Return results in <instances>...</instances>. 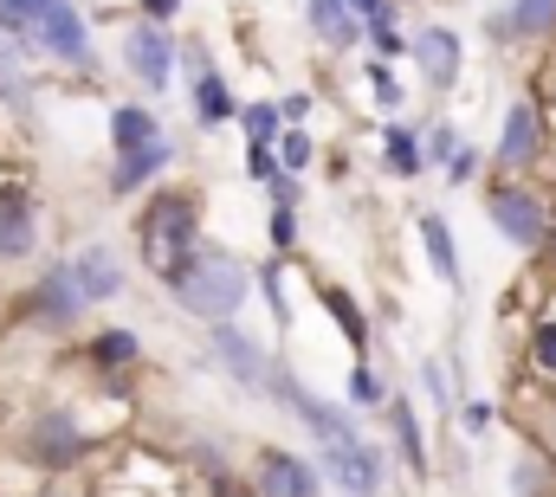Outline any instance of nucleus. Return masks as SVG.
Here are the masks:
<instances>
[{"label": "nucleus", "mask_w": 556, "mask_h": 497, "mask_svg": "<svg viewBox=\"0 0 556 497\" xmlns=\"http://www.w3.org/2000/svg\"><path fill=\"white\" fill-rule=\"evenodd\" d=\"M551 466H556V413H551Z\"/></svg>", "instance_id": "nucleus-48"}, {"label": "nucleus", "mask_w": 556, "mask_h": 497, "mask_svg": "<svg viewBox=\"0 0 556 497\" xmlns=\"http://www.w3.org/2000/svg\"><path fill=\"white\" fill-rule=\"evenodd\" d=\"M168 162H175V142H168V136H155V142H142V149H124V155H117V168L104 175L111 201H130V194H142V188H149Z\"/></svg>", "instance_id": "nucleus-16"}, {"label": "nucleus", "mask_w": 556, "mask_h": 497, "mask_svg": "<svg viewBox=\"0 0 556 497\" xmlns=\"http://www.w3.org/2000/svg\"><path fill=\"white\" fill-rule=\"evenodd\" d=\"M544 124H556V78L544 85Z\"/></svg>", "instance_id": "nucleus-46"}, {"label": "nucleus", "mask_w": 556, "mask_h": 497, "mask_svg": "<svg viewBox=\"0 0 556 497\" xmlns=\"http://www.w3.org/2000/svg\"><path fill=\"white\" fill-rule=\"evenodd\" d=\"M382 155H389V175L395 181H415L420 168H427L420 162V136L408 124H382Z\"/></svg>", "instance_id": "nucleus-24"}, {"label": "nucleus", "mask_w": 556, "mask_h": 497, "mask_svg": "<svg viewBox=\"0 0 556 497\" xmlns=\"http://www.w3.org/2000/svg\"><path fill=\"white\" fill-rule=\"evenodd\" d=\"M273 168H278L273 142H247V175H253V181H266V175H273Z\"/></svg>", "instance_id": "nucleus-42"}, {"label": "nucleus", "mask_w": 556, "mask_h": 497, "mask_svg": "<svg viewBox=\"0 0 556 497\" xmlns=\"http://www.w3.org/2000/svg\"><path fill=\"white\" fill-rule=\"evenodd\" d=\"M162 124H155V111L149 104H117L111 111V149L124 155V149H142V142H155Z\"/></svg>", "instance_id": "nucleus-23"}, {"label": "nucleus", "mask_w": 556, "mask_h": 497, "mask_svg": "<svg viewBox=\"0 0 556 497\" xmlns=\"http://www.w3.org/2000/svg\"><path fill=\"white\" fill-rule=\"evenodd\" d=\"M253 284L266 291V304H273V323L278 330H291V297H285V258H266V265H253Z\"/></svg>", "instance_id": "nucleus-27"}, {"label": "nucleus", "mask_w": 556, "mask_h": 497, "mask_svg": "<svg viewBox=\"0 0 556 497\" xmlns=\"http://www.w3.org/2000/svg\"><path fill=\"white\" fill-rule=\"evenodd\" d=\"M369 91H376V104H382V111H402V78H395V65H389V59H369Z\"/></svg>", "instance_id": "nucleus-34"}, {"label": "nucleus", "mask_w": 556, "mask_h": 497, "mask_svg": "<svg viewBox=\"0 0 556 497\" xmlns=\"http://www.w3.org/2000/svg\"><path fill=\"white\" fill-rule=\"evenodd\" d=\"M363 39L376 46V59H402V52H408V39L395 33V7H376V13L363 20Z\"/></svg>", "instance_id": "nucleus-29"}, {"label": "nucleus", "mask_w": 556, "mask_h": 497, "mask_svg": "<svg viewBox=\"0 0 556 497\" xmlns=\"http://www.w3.org/2000/svg\"><path fill=\"white\" fill-rule=\"evenodd\" d=\"M65 278H72V291L85 297V310H98V304H111V297H124V258L111 246H85L65 258Z\"/></svg>", "instance_id": "nucleus-11"}, {"label": "nucleus", "mask_w": 556, "mask_h": 497, "mask_svg": "<svg viewBox=\"0 0 556 497\" xmlns=\"http://www.w3.org/2000/svg\"><path fill=\"white\" fill-rule=\"evenodd\" d=\"M531 369L556 381V317H538L531 323Z\"/></svg>", "instance_id": "nucleus-33"}, {"label": "nucleus", "mask_w": 556, "mask_h": 497, "mask_svg": "<svg viewBox=\"0 0 556 497\" xmlns=\"http://www.w3.org/2000/svg\"><path fill=\"white\" fill-rule=\"evenodd\" d=\"M52 0H0V33H33V20L46 13Z\"/></svg>", "instance_id": "nucleus-37"}, {"label": "nucleus", "mask_w": 556, "mask_h": 497, "mask_svg": "<svg viewBox=\"0 0 556 497\" xmlns=\"http://www.w3.org/2000/svg\"><path fill=\"white\" fill-rule=\"evenodd\" d=\"M91 453H98V433H91L72 407H46V413H33L26 433H20V459L39 466V472H78Z\"/></svg>", "instance_id": "nucleus-3"}, {"label": "nucleus", "mask_w": 556, "mask_h": 497, "mask_svg": "<svg viewBox=\"0 0 556 497\" xmlns=\"http://www.w3.org/2000/svg\"><path fill=\"white\" fill-rule=\"evenodd\" d=\"M20 65H26V59H0V104H7L20 124H33V85H26Z\"/></svg>", "instance_id": "nucleus-28"}, {"label": "nucleus", "mask_w": 556, "mask_h": 497, "mask_svg": "<svg viewBox=\"0 0 556 497\" xmlns=\"http://www.w3.org/2000/svg\"><path fill=\"white\" fill-rule=\"evenodd\" d=\"M420 233V252H427V265H433V278L446 284V291H459V240H453V227H446V214L440 207H427L415 220Z\"/></svg>", "instance_id": "nucleus-19"}, {"label": "nucleus", "mask_w": 556, "mask_h": 497, "mask_svg": "<svg viewBox=\"0 0 556 497\" xmlns=\"http://www.w3.org/2000/svg\"><path fill=\"white\" fill-rule=\"evenodd\" d=\"M453 413H459L466 439H485V433H492V407H485V400H466V407H453Z\"/></svg>", "instance_id": "nucleus-40"}, {"label": "nucleus", "mask_w": 556, "mask_h": 497, "mask_svg": "<svg viewBox=\"0 0 556 497\" xmlns=\"http://www.w3.org/2000/svg\"><path fill=\"white\" fill-rule=\"evenodd\" d=\"M408 59L420 65V85H427L433 98H446V91L459 85V59H466V52H459V33L433 20V26H420L415 39H408Z\"/></svg>", "instance_id": "nucleus-10"}, {"label": "nucleus", "mask_w": 556, "mask_h": 497, "mask_svg": "<svg viewBox=\"0 0 556 497\" xmlns=\"http://www.w3.org/2000/svg\"><path fill=\"white\" fill-rule=\"evenodd\" d=\"M175 59H194L188 72H194V117H201V129H227L233 117H240V98L227 91L220 65H207L201 46H175Z\"/></svg>", "instance_id": "nucleus-14"}, {"label": "nucleus", "mask_w": 556, "mask_h": 497, "mask_svg": "<svg viewBox=\"0 0 556 497\" xmlns=\"http://www.w3.org/2000/svg\"><path fill=\"white\" fill-rule=\"evenodd\" d=\"M304 26L330 46V52H350L363 39V20L350 13V0H304Z\"/></svg>", "instance_id": "nucleus-20"}, {"label": "nucleus", "mask_w": 556, "mask_h": 497, "mask_svg": "<svg viewBox=\"0 0 556 497\" xmlns=\"http://www.w3.org/2000/svg\"><path fill=\"white\" fill-rule=\"evenodd\" d=\"M317 479H330L337 497H376L389 466H382V446L363 439V426H343V433L317 439Z\"/></svg>", "instance_id": "nucleus-5"}, {"label": "nucleus", "mask_w": 556, "mask_h": 497, "mask_svg": "<svg viewBox=\"0 0 556 497\" xmlns=\"http://www.w3.org/2000/svg\"><path fill=\"white\" fill-rule=\"evenodd\" d=\"M311 291H317V304H324V317L337 323V336L356 349V356H369V343H376V330H369V310L343 291V284H330L324 271H311Z\"/></svg>", "instance_id": "nucleus-17"}, {"label": "nucleus", "mask_w": 556, "mask_h": 497, "mask_svg": "<svg viewBox=\"0 0 556 497\" xmlns=\"http://www.w3.org/2000/svg\"><path fill=\"white\" fill-rule=\"evenodd\" d=\"M266 240H273L278 258H291V246H298V207H273L266 214Z\"/></svg>", "instance_id": "nucleus-36"}, {"label": "nucleus", "mask_w": 556, "mask_h": 497, "mask_svg": "<svg viewBox=\"0 0 556 497\" xmlns=\"http://www.w3.org/2000/svg\"><path fill=\"white\" fill-rule=\"evenodd\" d=\"M415 374H420V394L433 400V413H453V407H459V394H453V369H446V362H433V356H427Z\"/></svg>", "instance_id": "nucleus-31"}, {"label": "nucleus", "mask_w": 556, "mask_h": 497, "mask_svg": "<svg viewBox=\"0 0 556 497\" xmlns=\"http://www.w3.org/2000/svg\"><path fill=\"white\" fill-rule=\"evenodd\" d=\"M137 356H142V336L137 330H124V323H104V330L85 343V362H91L98 374H124Z\"/></svg>", "instance_id": "nucleus-21"}, {"label": "nucleus", "mask_w": 556, "mask_h": 497, "mask_svg": "<svg viewBox=\"0 0 556 497\" xmlns=\"http://www.w3.org/2000/svg\"><path fill=\"white\" fill-rule=\"evenodd\" d=\"M376 7H389V0H350V13H356V20H369Z\"/></svg>", "instance_id": "nucleus-45"}, {"label": "nucleus", "mask_w": 556, "mask_h": 497, "mask_svg": "<svg viewBox=\"0 0 556 497\" xmlns=\"http://www.w3.org/2000/svg\"><path fill=\"white\" fill-rule=\"evenodd\" d=\"M544 111H538V98H518L511 111H505V129H498V168H538V155H544Z\"/></svg>", "instance_id": "nucleus-13"}, {"label": "nucleus", "mask_w": 556, "mask_h": 497, "mask_svg": "<svg viewBox=\"0 0 556 497\" xmlns=\"http://www.w3.org/2000/svg\"><path fill=\"white\" fill-rule=\"evenodd\" d=\"M78 317H85V297L72 291L65 265H46V271L13 297V323H20V330H52V336H59V330H72Z\"/></svg>", "instance_id": "nucleus-7"}, {"label": "nucleus", "mask_w": 556, "mask_h": 497, "mask_svg": "<svg viewBox=\"0 0 556 497\" xmlns=\"http://www.w3.org/2000/svg\"><path fill=\"white\" fill-rule=\"evenodd\" d=\"M485 220L498 227V240H511L518 252H544L556 240V207L531 181H511V175L485 188Z\"/></svg>", "instance_id": "nucleus-2"}, {"label": "nucleus", "mask_w": 556, "mask_h": 497, "mask_svg": "<svg viewBox=\"0 0 556 497\" xmlns=\"http://www.w3.org/2000/svg\"><path fill=\"white\" fill-rule=\"evenodd\" d=\"M453 149H459V129H453V124H433L427 136H420V162H427V168H446V155H453Z\"/></svg>", "instance_id": "nucleus-35"}, {"label": "nucleus", "mask_w": 556, "mask_h": 497, "mask_svg": "<svg viewBox=\"0 0 556 497\" xmlns=\"http://www.w3.org/2000/svg\"><path fill=\"white\" fill-rule=\"evenodd\" d=\"M350 400H356L363 413H382V407H389V381L376 374L369 356H356V369H350Z\"/></svg>", "instance_id": "nucleus-26"}, {"label": "nucleus", "mask_w": 556, "mask_h": 497, "mask_svg": "<svg viewBox=\"0 0 556 497\" xmlns=\"http://www.w3.org/2000/svg\"><path fill=\"white\" fill-rule=\"evenodd\" d=\"M233 124L247 129V142H273L278 129H285V124H278V104H273V98H260V104H240V117H233Z\"/></svg>", "instance_id": "nucleus-32"}, {"label": "nucleus", "mask_w": 556, "mask_h": 497, "mask_svg": "<svg viewBox=\"0 0 556 497\" xmlns=\"http://www.w3.org/2000/svg\"><path fill=\"white\" fill-rule=\"evenodd\" d=\"M389 439H395V453H402V466H408V479L427 485L433 479V459H427V426H420L415 400L408 394H389Z\"/></svg>", "instance_id": "nucleus-18"}, {"label": "nucleus", "mask_w": 556, "mask_h": 497, "mask_svg": "<svg viewBox=\"0 0 556 497\" xmlns=\"http://www.w3.org/2000/svg\"><path fill=\"white\" fill-rule=\"evenodd\" d=\"M260 188L273 194V207H298V201H304V181H298V175H285V168H273Z\"/></svg>", "instance_id": "nucleus-38"}, {"label": "nucleus", "mask_w": 556, "mask_h": 497, "mask_svg": "<svg viewBox=\"0 0 556 497\" xmlns=\"http://www.w3.org/2000/svg\"><path fill=\"white\" fill-rule=\"evenodd\" d=\"M39 252V207L20 188H0V265H26Z\"/></svg>", "instance_id": "nucleus-15"}, {"label": "nucleus", "mask_w": 556, "mask_h": 497, "mask_svg": "<svg viewBox=\"0 0 556 497\" xmlns=\"http://www.w3.org/2000/svg\"><path fill=\"white\" fill-rule=\"evenodd\" d=\"M137 246L149 258V271L162 278L175 258H188V252L201 246V201L194 194H155L149 214L137 220Z\"/></svg>", "instance_id": "nucleus-4"}, {"label": "nucleus", "mask_w": 556, "mask_h": 497, "mask_svg": "<svg viewBox=\"0 0 556 497\" xmlns=\"http://www.w3.org/2000/svg\"><path fill=\"white\" fill-rule=\"evenodd\" d=\"M33 52H46V59H59V65H72V72H98V52H91V13L85 7H72V0H52L39 20H33Z\"/></svg>", "instance_id": "nucleus-6"}, {"label": "nucleus", "mask_w": 556, "mask_h": 497, "mask_svg": "<svg viewBox=\"0 0 556 497\" xmlns=\"http://www.w3.org/2000/svg\"><path fill=\"white\" fill-rule=\"evenodd\" d=\"M207 349H214V362L227 369V381H233V387L266 394V369H273V362H266V349H260V343H253L233 317H227V323H207Z\"/></svg>", "instance_id": "nucleus-9"}, {"label": "nucleus", "mask_w": 556, "mask_h": 497, "mask_svg": "<svg viewBox=\"0 0 556 497\" xmlns=\"http://www.w3.org/2000/svg\"><path fill=\"white\" fill-rule=\"evenodd\" d=\"M273 155H278V168H285V175H304V168L317 162V142L304 136V124H285L273 136Z\"/></svg>", "instance_id": "nucleus-25"}, {"label": "nucleus", "mask_w": 556, "mask_h": 497, "mask_svg": "<svg viewBox=\"0 0 556 497\" xmlns=\"http://www.w3.org/2000/svg\"><path fill=\"white\" fill-rule=\"evenodd\" d=\"M162 291H168L188 317H201V323H227V317H240V304L253 297V265H247L240 252L207 246V240H201L188 258H175V265L162 271Z\"/></svg>", "instance_id": "nucleus-1"}, {"label": "nucleus", "mask_w": 556, "mask_h": 497, "mask_svg": "<svg viewBox=\"0 0 556 497\" xmlns=\"http://www.w3.org/2000/svg\"><path fill=\"white\" fill-rule=\"evenodd\" d=\"M137 13L149 20V26H168V20L181 13V0H137Z\"/></svg>", "instance_id": "nucleus-44"}, {"label": "nucleus", "mask_w": 556, "mask_h": 497, "mask_svg": "<svg viewBox=\"0 0 556 497\" xmlns=\"http://www.w3.org/2000/svg\"><path fill=\"white\" fill-rule=\"evenodd\" d=\"M311 117V91H285L278 98V124H304Z\"/></svg>", "instance_id": "nucleus-43"}, {"label": "nucleus", "mask_w": 556, "mask_h": 497, "mask_svg": "<svg viewBox=\"0 0 556 497\" xmlns=\"http://www.w3.org/2000/svg\"><path fill=\"white\" fill-rule=\"evenodd\" d=\"M551 459H538V453H518V466H511V497H551Z\"/></svg>", "instance_id": "nucleus-30"}, {"label": "nucleus", "mask_w": 556, "mask_h": 497, "mask_svg": "<svg viewBox=\"0 0 556 497\" xmlns=\"http://www.w3.org/2000/svg\"><path fill=\"white\" fill-rule=\"evenodd\" d=\"M498 20H505V39H525V46L556 39V0H511Z\"/></svg>", "instance_id": "nucleus-22"}, {"label": "nucleus", "mask_w": 556, "mask_h": 497, "mask_svg": "<svg viewBox=\"0 0 556 497\" xmlns=\"http://www.w3.org/2000/svg\"><path fill=\"white\" fill-rule=\"evenodd\" d=\"M253 497H324V479L311 459L285 453V446H266L260 466H253Z\"/></svg>", "instance_id": "nucleus-12"}, {"label": "nucleus", "mask_w": 556, "mask_h": 497, "mask_svg": "<svg viewBox=\"0 0 556 497\" xmlns=\"http://www.w3.org/2000/svg\"><path fill=\"white\" fill-rule=\"evenodd\" d=\"M124 72L142 91H168L175 85V39H168V26H149V20L124 26Z\"/></svg>", "instance_id": "nucleus-8"}, {"label": "nucleus", "mask_w": 556, "mask_h": 497, "mask_svg": "<svg viewBox=\"0 0 556 497\" xmlns=\"http://www.w3.org/2000/svg\"><path fill=\"white\" fill-rule=\"evenodd\" d=\"M39 497H91V492H85V479H78V472H46Z\"/></svg>", "instance_id": "nucleus-41"}, {"label": "nucleus", "mask_w": 556, "mask_h": 497, "mask_svg": "<svg viewBox=\"0 0 556 497\" xmlns=\"http://www.w3.org/2000/svg\"><path fill=\"white\" fill-rule=\"evenodd\" d=\"M214 497H253V492H247V485L233 479V485H220V492H214Z\"/></svg>", "instance_id": "nucleus-47"}, {"label": "nucleus", "mask_w": 556, "mask_h": 497, "mask_svg": "<svg viewBox=\"0 0 556 497\" xmlns=\"http://www.w3.org/2000/svg\"><path fill=\"white\" fill-rule=\"evenodd\" d=\"M472 175H479V149H472V142H459V149L446 155V181H453V188H466Z\"/></svg>", "instance_id": "nucleus-39"}]
</instances>
